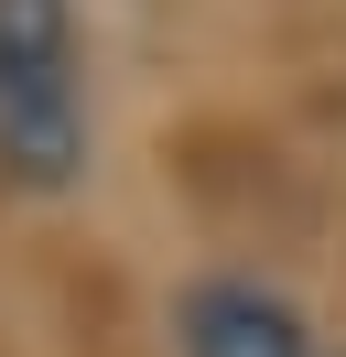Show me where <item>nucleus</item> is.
Here are the masks:
<instances>
[{
  "instance_id": "nucleus-1",
  "label": "nucleus",
  "mask_w": 346,
  "mask_h": 357,
  "mask_svg": "<svg viewBox=\"0 0 346 357\" xmlns=\"http://www.w3.org/2000/svg\"><path fill=\"white\" fill-rule=\"evenodd\" d=\"M76 174H86L76 0H0V184L65 195Z\"/></svg>"
},
{
  "instance_id": "nucleus-2",
  "label": "nucleus",
  "mask_w": 346,
  "mask_h": 357,
  "mask_svg": "<svg viewBox=\"0 0 346 357\" xmlns=\"http://www.w3.org/2000/svg\"><path fill=\"white\" fill-rule=\"evenodd\" d=\"M173 347H184V357H324L314 325L292 314V292L249 282V271H206V282H184V303H173Z\"/></svg>"
}]
</instances>
